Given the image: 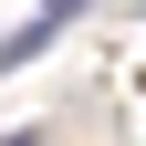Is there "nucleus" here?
I'll return each mask as SVG.
<instances>
[{
	"instance_id": "3",
	"label": "nucleus",
	"mask_w": 146,
	"mask_h": 146,
	"mask_svg": "<svg viewBox=\"0 0 146 146\" xmlns=\"http://www.w3.org/2000/svg\"><path fill=\"white\" fill-rule=\"evenodd\" d=\"M11 146H42V136H11Z\"/></svg>"
},
{
	"instance_id": "1",
	"label": "nucleus",
	"mask_w": 146,
	"mask_h": 146,
	"mask_svg": "<svg viewBox=\"0 0 146 146\" xmlns=\"http://www.w3.org/2000/svg\"><path fill=\"white\" fill-rule=\"evenodd\" d=\"M52 31H63V21H52V11H31V21H21V31H11V42H0V73H21V63H31V52H42V42H52Z\"/></svg>"
},
{
	"instance_id": "2",
	"label": "nucleus",
	"mask_w": 146,
	"mask_h": 146,
	"mask_svg": "<svg viewBox=\"0 0 146 146\" xmlns=\"http://www.w3.org/2000/svg\"><path fill=\"white\" fill-rule=\"evenodd\" d=\"M31 11H52V21H73V11H84V0H31Z\"/></svg>"
}]
</instances>
